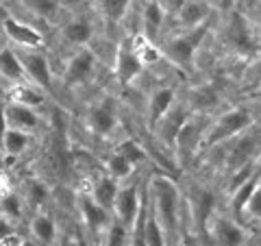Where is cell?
<instances>
[{
    "mask_svg": "<svg viewBox=\"0 0 261 246\" xmlns=\"http://www.w3.org/2000/svg\"><path fill=\"white\" fill-rule=\"evenodd\" d=\"M146 194H148L150 211L157 218L168 246H178L183 235V201L176 181L168 175H152Z\"/></svg>",
    "mask_w": 261,
    "mask_h": 246,
    "instance_id": "6da1fadb",
    "label": "cell"
},
{
    "mask_svg": "<svg viewBox=\"0 0 261 246\" xmlns=\"http://www.w3.org/2000/svg\"><path fill=\"white\" fill-rule=\"evenodd\" d=\"M252 125H257L255 111L250 107H246V105H240V107H231V109L222 111L220 116L209 120L205 135H202V142H200V153L216 149L220 144L231 142L233 137L242 135L244 131H248Z\"/></svg>",
    "mask_w": 261,
    "mask_h": 246,
    "instance_id": "7a4b0ae2",
    "label": "cell"
},
{
    "mask_svg": "<svg viewBox=\"0 0 261 246\" xmlns=\"http://www.w3.org/2000/svg\"><path fill=\"white\" fill-rule=\"evenodd\" d=\"M209 29H211V22L202 24V27H196V29L178 31L174 35H163V39L159 42L161 55L172 61L176 68H181L185 72H194L196 51H198L200 44L205 42Z\"/></svg>",
    "mask_w": 261,
    "mask_h": 246,
    "instance_id": "3957f363",
    "label": "cell"
},
{
    "mask_svg": "<svg viewBox=\"0 0 261 246\" xmlns=\"http://www.w3.org/2000/svg\"><path fill=\"white\" fill-rule=\"evenodd\" d=\"M85 127L98 139H111L120 127L116 101L111 96L98 98L85 109Z\"/></svg>",
    "mask_w": 261,
    "mask_h": 246,
    "instance_id": "277c9868",
    "label": "cell"
},
{
    "mask_svg": "<svg viewBox=\"0 0 261 246\" xmlns=\"http://www.w3.org/2000/svg\"><path fill=\"white\" fill-rule=\"evenodd\" d=\"M209 125V120H205V116L200 113H190L187 120L183 122L181 131L174 139V151L172 155L178 159V163H190L196 155L200 153V142H202V135H205V129Z\"/></svg>",
    "mask_w": 261,
    "mask_h": 246,
    "instance_id": "5b68a950",
    "label": "cell"
},
{
    "mask_svg": "<svg viewBox=\"0 0 261 246\" xmlns=\"http://www.w3.org/2000/svg\"><path fill=\"white\" fill-rule=\"evenodd\" d=\"M22 70H24V79L29 81L31 85L39 87L42 92H50L55 85V72L50 59L44 48H37V51H22L18 53Z\"/></svg>",
    "mask_w": 261,
    "mask_h": 246,
    "instance_id": "8992f818",
    "label": "cell"
},
{
    "mask_svg": "<svg viewBox=\"0 0 261 246\" xmlns=\"http://www.w3.org/2000/svg\"><path fill=\"white\" fill-rule=\"evenodd\" d=\"M257 153H259V127L252 125L248 131H244L242 135L231 139V149H228L226 159H224L226 175L231 177L240 168L246 166V163L255 161Z\"/></svg>",
    "mask_w": 261,
    "mask_h": 246,
    "instance_id": "52a82bcc",
    "label": "cell"
},
{
    "mask_svg": "<svg viewBox=\"0 0 261 246\" xmlns=\"http://www.w3.org/2000/svg\"><path fill=\"white\" fill-rule=\"evenodd\" d=\"M207 240H211L214 246H246L248 235L242 223L216 211L207 225Z\"/></svg>",
    "mask_w": 261,
    "mask_h": 246,
    "instance_id": "ba28073f",
    "label": "cell"
},
{
    "mask_svg": "<svg viewBox=\"0 0 261 246\" xmlns=\"http://www.w3.org/2000/svg\"><path fill=\"white\" fill-rule=\"evenodd\" d=\"M96 63H98L96 53L92 48H79L68 59V63H65V68L61 72V85L65 89H70V87H79L87 83L96 72Z\"/></svg>",
    "mask_w": 261,
    "mask_h": 246,
    "instance_id": "9c48e42d",
    "label": "cell"
},
{
    "mask_svg": "<svg viewBox=\"0 0 261 246\" xmlns=\"http://www.w3.org/2000/svg\"><path fill=\"white\" fill-rule=\"evenodd\" d=\"M3 33L5 37L9 39L13 46L22 48V51H37V48H44V33L37 31L33 24L22 22L15 15H5L3 22Z\"/></svg>",
    "mask_w": 261,
    "mask_h": 246,
    "instance_id": "30bf717a",
    "label": "cell"
},
{
    "mask_svg": "<svg viewBox=\"0 0 261 246\" xmlns=\"http://www.w3.org/2000/svg\"><path fill=\"white\" fill-rule=\"evenodd\" d=\"M190 113H192V107L187 103H174L172 109L159 120V125L152 129V135L161 149H166L168 153L174 151V139Z\"/></svg>",
    "mask_w": 261,
    "mask_h": 246,
    "instance_id": "8fae6325",
    "label": "cell"
},
{
    "mask_svg": "<svg viewBox=\"0 0 261 246\" xmlns=\"http://www.w3.org/2000/svg\"><path fill=\"white\" fill-rule=\"evenodd\" d=\"M192 218H194V233L200 240H207V225L209 218L218 211L216 192L205 185H196L192 190Z\"/></svg>",
    "mask_w": 261,
    "mask_h": 246,
    "instance_id": "7c38bea8",
    "label": "cell"
},
{
    "mask_svg": "<svg viewBox=\"0 0 261 246\" xmlns=\"http://www.w3.org/2000/svg\"><path fill=\"white\" fill-rule=\"evenodd\" d=\"M142 192H140V183L137 181H130L128 185H120L118 196L113 201V209H111V216L120 220L124 227L130 229L133 220L137 216V211L142 207Z\"/></svg>",
    "mask_w": 261,
    "mask_h": 246,
    "instance_id": "4fadbf2b",
    "label": "cell"
},
{
    "mask_svg": "<svg viewBox=\"0 0 261 246\" xmlns=\"http://www.w3.org/2000/svg\"><path fill=\"white\" fill-rule=\"evenodd\" d=\"M142 70H144V65L140 59H137L133 46L128 42L120 44L118 51H116V59H113V77L118 79V83L122 87H128L142 75Z\"/></svg>",
    "mask_w": 261,
    "mask_h": 246,
    "instance_id": "5bb4252c",
    "label": "cell"
},
{
    "mask_svg": "<svg viewBox=\"0 0 261 246\" xmlns=\"http://www.w3.org/2000/svg\"><path fill=\"white\" fill-rule=\"evenodd\" d=\"M211 15H214V5L209 0H187L172 20L178 31H187L211 22Z\"/></svg>",
    "mask_w": 261,
    "mask_h": 246,
    "instance_id": "9a60e30c",
    "label": "cell"
},
{
    "mask_svg": "<svg viewBox=\"0 0 261 246\" xmlns=\"http://www.w3.org/2000/svg\"><path fill=\"white\" fill-rule=\"evenodd\" d=\"M61 37L68 46L87 48L89 42L96 37V27L87 15H74V18L61 24Z\"/></svg>",
    "mask_w": 261,
    "mask_h": 246,
    "instance_id": "2e32d148",
    "label": "cell"
},
{
    "mask_svg": "<svg viewBox=\"0 0 261 246\" xmlns=\"http://www.w3.org/2000/svg\"><path fill=\"white\" fill-rule=\"evenodd\" d=\"M168 15L163 13L159 0H146L142 9V37H146L152 44H159L166 35Z\"/></svg>",
    "mask_w": 261,
    "mask_h": 246,
    "instance_id": "e0dca14e",
    "label": "cell"
},
{
    "mask_svg": "<svg viewBox=\"0 0 261 246\" xmlns=\"http://www.w3.org/2000/svg\"><path fill=\"white\" fill-rule=\"evenodd\" d=\"M76 205H79V211H81V218H83V225L89 229L92 233H105V229L109 227L111 223V214L107 209H102L98 205L89 192H81L79 199H76Z\"/></svg>",
    "mask_w": 261,
    "mask_h": 246,
    "instance_id": "ac0fdd59",
    "label": "cell"
},
{
    "mask_svg": "<svg viewBox=\"0 0 261 246\" xmlns=\"http://www.w3.org/2000/svg\"><path fill=\"white\" fill-rule=\"evenodd\" d=\"M178 101V94L174 87L161 85L157 87L148 98V107H146V122H148V131L152 133V129L159 125V120L172 109V105Z\"/></svg>",
    "mask_w": 261,
    "mask_h": 246,
    "instance_id": "d6986e66",
    "label": "cell"
},
{
    "mask_svg": "<svg viewBox=\"0 0 261 246\" xmlns=\"http://www.w3.org/2000/svg\"><path fill=\"white\" fill-rule=\"evenodd\" d=\"M257 190H261V177H259V170L252 172L248 179H244L242 183H238L233 190H228L231 199H228V211H231V218L242 223L244 220V209L250 201V196L255 194Z\"/></svg>",
    "mask_w": 261,
    "mask_h": 246,
    "instance_id": "ffe728a7",
    "label": "cell"
},
{
    "mask_svg": "<svg viewBox=\"0 0 261 246\" xmlns=\"http://www.w3.org/2000/svg\"><path fill=\"white\" fill-rule=\"evenodd\" d=\"M5 116H7V127L9 129H20L27 131V133H33V131L39 129V116L35 109L24 107V105L18 103H5Z\"/></svg>",
    "mask_w": 261,
    "mask_h": 246,
    "instance_id": "44dd1931",
    "label": "cell"
},
{
    "mask_svg": "<svg viewBox=\"0 0 261 246\" xmlns=\"http://www.w3.org/2000/svg\"><path fill=\"white\" fill-rule=\"evenodd\" d=\"M31 240L37 246H53L57 242V223L46 211H35L29 223Z\"/></svg>",
    "mask_w": 261,
    "mask_h": 246,
    "instance_id": "7402d4cb",
    "label": "cell"
},
{
    "mask_svg": "<svg viewBox=\"0 0 261 246\" xmlns=\"http://www.w3.org/2000/svg\"><path fill=\"white\" fill-rule=\"evenodd\" d=\"M33 142V133H27V131L20 129H9L7 127L3 142H0V153H3V161H15L18 157H22L24 153L29 151V146Z\"/></svg>",
    "mask_w": 261,
    "mask_h": 246,
    "instance_id": "603a6c76",
    "label": "cell"
},
{
    "mask_svg": "<svg viewBox=\"0 0 261 246\" xmlns=\"http://www.w3.org/2000/svg\"><path fill=\"white\" fill-rule=\"evenodd\" d=\"M0 77H3L7 83H22L24 79V70H22V63H20V57L18 51L13 46H0Z\"/></svg>",
    "mask_w": 261,
    "mask_h": 246,
    "instance_id": "cb8c5ba5",
    "label": "cell"
},
{
    "mask_svg": "<svg viewBox=\"0 0 261 246\" xmlns=\"http://www.w3.org/2000/svg\"><path fill=\"white\" fill-rule=\"evenodd\" d=\"M118 190H120V181H116V179L109 177V175H102V177H98L94 181L92 190H89V196H92V199L100 205L102 209H107L111 214L113 201H116V196H118Z\"/></svg>",
    "mask_w": 261,
    "mask_h": 246,
    "instance_id": "d4e9b609",
    "label": "cell"
},
{
    "mask_svg": "<svg viewBox=\"0 0 261 246\" xmlns=\"http://www.w3.org/2000/svg\"><path fill=\"white\" fill-rule=\"evenodd\" d=\"M20 196H22L24 205H29V207L39 211L42 207H46L48 201H50L53 190H50V185H48L46 181H42V179H37V177H33V179H29V181L24 183V192Z\"/></svg>",
    "mask_w": 261,
    "mask_h": 246,
    "instance_id": "484cf974",
    "label": "cell"
},
{
    "mask_svg": "<svg viewBox=\"0 0 261 246\" xmlns=\"http://www.w3.org/2000/svg\"><path fill=\"white\" fill-rule=\"evenodd\" d=\"M46 101L44 92L35 85H31L29 81H22V83H15L9 89V103H18L24 105V107H31V109H37L42 107Z\"/></svg>",
    "mask_w": 261,
    "mask_h": 246,
    "instance_id": "4316f807",
    "label": "cell"
},
{
    "mask_svg": "<svg viewBox=\"0 0 261 246\" xmlns=\"http://www.w3.org/2000/svg\"><path fill=\"white\" fill-rule=\"evenodd\" d=\"M22 5L44 22H57L63 11V0H22Z\"/></svg>",
    "mask_w": 261,
    "mask_h": 246,
    "instance_id": "83f0119b",
    "label": "cell"
},
{
    "mask_svg": "<svg viewBox=\"0 0 261 246\" xmlns=\"http://www.w3.org/2000/svg\"><path fill=\"white\" fill-rule=\"evenodd\" d=\"M111 153L120 155V157L124 161H128L133 168L142 166V163L148 159V153H146V149L140 142H137V139H133V137H126V139H122V142H118L111 149Z\"/></svg>",
    "mask_w": 261,
    "mask_h": 246,
    "instance_id": "f1b7e54d",
    "label": "cell"
},
{
    "mask_svg": "<svg viewBox=\"0 0 261 246\" xmlns=\"http://www.w3.org/2000/svg\"><path fill=\"white\" fill-rule=\"evenodd\" d=\"M24 207H27V205H24L22 196H20L18 192L9 190L7 194L0 196V216L7 218V220H9V223H13V225H18L20 220H22Z\"/></svg>",
    "mask_w": 261,
    "mask_h": 246,
    "instance_id": "f546056e",
    "label": "cell"
},
{
    "mask_svg": "<svg viewBox=\"0 0 261 246\" xmlns=\"http://www.w3.org/2000/svg\"><path fill=\"white\" fill-rule=\"evenodd\" d=\"M130 46H133V51L137 55V59L142 61V65L146 68V65H154V63H159L163 59V55H161V48L159 44H152L148 42L146 37H135L133 42H130Z\"/></svg>",
    "mask_w": 261,
    "mask_h": 246,
    "instance_id": "4dcf8cb0",
    "label": "cell"
},
{
    "mask_svg": "<svg viewBox=\"0 0 261 246\" xmlns=\"http://www.w3.org/2000/svg\"><path fill=\"white\" fill-rule=\"evenodd\" d=\"M146 199H148V194H146ZM144 246H168L166 235H163L157 218L150 211V205H146V216H144Z\"/></svg>",
    "mask_w": 261,
    "mask_h": 246,
    "instance_id": "1f68e13d",
    "label": "cell"
},
{
    "mask_svg": "<svg viewBox=\"0 0 261 246\" xmlns=\"http://www.w3.org/2000/svg\"><path fill=\"white\" fill-rule=\"evenodd\" d=\"M128 244V227H124L111 216L109 227L105 229V246H126Z\"/></svg>",
    "mask_w": 261,
    "mask_h": 246,
    "instance_id": "d6a6232c",
    "label": "cell"
},
{
    "mask_svg": "<svg viewBox=\"0 0 261 246\" xmlns=\"http://www.w3.org/2000/svg\"><path fill=\"white\" fill-rule=\"evenodd\" d=\"M105 163H107V175L113 177L116 181H124V179H128L135 172V168L130 166L128 161L122 159L120 155H116V153H109V157H107Z\"/></svg>",
    "mask_w": 261,
    "mask_h": 246,
    "instance_id": "836d02e7",
    "label": "cell"
},
{
    "mask_svg": "<svg viewBox=\"0 0 261 246\" xmlns=\"http://www.w3.org/2000/svg\"><path fill=\"white\" fill-rule=\"evenodd\" d=\"M130 3L133 0H100V9L109 22H120L126 15Z\"/></svg>",
    "mask_w": 261,
    "mask_h": 246,
    "instance_id": "e575fe53",
    "label": "cell"
},
{
    "mask_svg": "<svg viewBox=\"0 0 261 246\" xmlns=\"http://www.w3.org/2000/svg\"><path fill=\"white\" fill-rule=\"evenodd\" d=\"M15 235H18V231H15V225L0 216V246L7 244V242H11Z\"/></svg>",
    "mask_w": 261,
    "mask_h": 246,
    "instance_id": "d590c367",
    "label": "cell"
},
{
    "mask_svg": "<svg viewBox=\"0 0 261 246\" xmlns=\"http://www.w3.org/2000/svg\"><path fill=\"white\" fill-rule=\"evenodd\" d=\"M187 3V0H159V5H161V9H163V13L168 15V20L170 18H174V15L178 13V9Z\"/></svg>",
    "mask_w": 261,
    "mask_h": 246,
    "instance_id": "8d00e7d4",
    "label": "cell"
},
{
    "mask_svg": "<svg viewBox=\"0 0 261 246\" xmlns=\"http://www.w3.org/2000/svg\"><path fill=\"white\" fill-rule=\"evenodd\" d=\"M7 131V116H5V101L0 98V142H3V135Z\"/></svg>",
    "mask_w": 261,
    "mask_h": 246,
    "instance_id": "74e56055",
    "label": "cell"
},
{
    "mask_svg": "<svg viewBox=\"0 0 261 246\" xmlns=\"http://www.w3.org/2000/svg\"><path fill=\"white\" fill-rule=\"evenodd\" d=\"M59 246H79L76 244V235H63L59 240Z\"/></svg>",
    "mask_w": 261,
    "mask_h": 246,
    "instance_id": "f35d334b",
    "label": "cell"
},
{
    "mask_svg": "<svg viewBox=\"0 0 261 246\" xmlns=\"http://www.w3.org/2000/svg\"><path fill=\"white\" fill-rule=\"evenodd\" d=\"M15 246H37V244L33 240H18V242H15Z\"/></svg>",
    "mask_w": 261,
    "mask_h": 246,
    "instance_id": "ab89813d",
    "label": "cell"
},
{
    "mask_svg": "<svg viewBox=\"0 0 261 246\" xmlns=\"http://www.w3.org/2000/svg\"><path fill=\"white\" fill-rule=\"evenodd\" d=\"M76 244H79V246H89V242L85 240L83 235H76Z\"/></svg>",
    "mask_w": 261,
    "mask_h": 246,
    "instance_id": "60d3db41",
    "label": "cell"
},
{
    "mask_svg": "<svg viewBox=\"0 0 261 246\" xmlns=\"http://www.w3.org/2000/svg\"><path fill=\"white\" fill-rule=\"evenodd\" d=\"M0 163H3V153H0Z\"/></svg>",
    "mask_w": 261,
    "mask_h": 246,
    "instance_id": "b9f144b4",
    "label": "cell"
},
{
    "mask_svg": "<svg viewBox=\"0 0 261 246\" xmlns=\"http://www.w3.org/2000/svg\"><path fill=\"white\" fill-rule=\"evenodd\" d=\"M0 3H3V0H0Z\"/></svg>",
    "mask_w": 261,
    "mask_h": 246,
    "instance_id": "7bdbcfd3",
    "label": "cell"
},
{
    "mask_svg": "<svg viewBox=\"0 0 261 246\" xmlns=\"http://www.w3.org/2000/svg\"><path fill=\"white\" fill-rule=\"evenodd\" d=\"M209 3H211V0H209Z\"/></svg>",
    "mask_w": 261,
    "mask_h": 246,
    "instance_id": "ee69618b",
    "label": "cell"
},
{
    "mask_svg": "<svg viewBox=\"0 0 261 246\" xmlns=\"http://www.w3.org/2000/svg\"><path fill=\"white\" fill-rule=\"evenodd\" d=\"M126 246H128V244H126Z\"/></svg>",
    "mask_w": 261,
    "mask_h": 246,
    "instance_id": "f6af8a7d",
    "label": "cell"
}]
</instances>
